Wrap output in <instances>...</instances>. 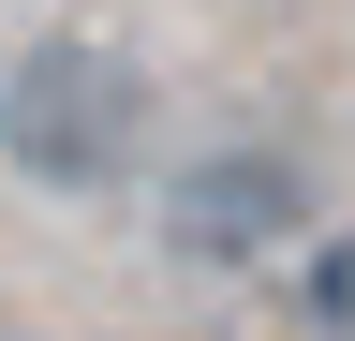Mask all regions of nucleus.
Wrapping results in <instances>:
<instances>
[{
  "label": "nucleus",
  "mask_w": 355,
  "mask_h": 341,
  "mask_svg": "<svg viewBox=\"0 0 355 341\" xmlns=\"http://www.w3.org/2000/svg\"><path fill=\"white\" fill-rule=\"evenodd\" d=\"M0 163L44 178V193H119L148 163V74L119 45H89V30L15 45V74H0Z\"/></svg>",
  "instance_id": "f257e3e1"
},
{
  "label": "nucleus",
  "mask_w": 355,
  "mask_h": 341,
  "mask_svg": "<svg viewBox=\"0 0 355 341\" xmlns=\"http://www.w3.org/2000/svg\"><path fill=\"white\" fill-rule=\"evenodd\" d=\"M296 238H311V163L296 149H207V163H178V193H163V252L207 267V282L296 267Z\"/></svg>",
  "instance_id": "f03ea898"
},
{
  "label": "nucleus",
  "mask_w": 355,
  "mask_h": 341,
  "mask_svg": "<svg viewBox=\"0 0 355 341\" xmlns=\"http://www.w3.org/2000/svg\"><path fill=\"white\" fill-rule=\"evenodd\" d=\"M296 312L311 326H355V223H311L296 238Z\"/></svg>",
  "instance_id": "7ed1b4c3"
}]
</instances>
